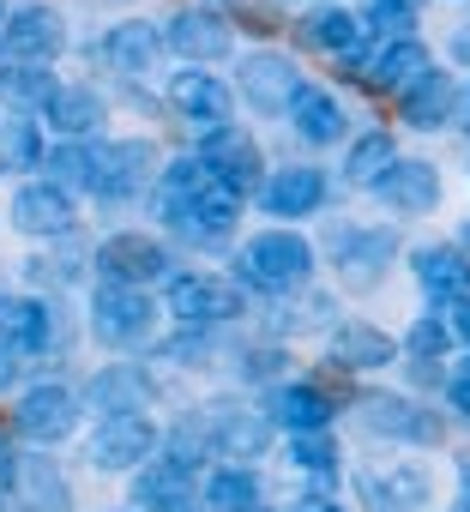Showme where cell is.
I'll return each instance as SVG.
<instances>
[{
    "label": "cell",
    "instance_id": "obj_1",
    "mask_svg": "<svg viewBox=\"0 0 470 512\" xmlns=\"http://www.w3.org/2000/svg\"><path fill=\"white\" fill-rule=\"evenodd\" d=\"M235 278L260 296H296L314 278V241L296 229H260L235 253Z\"/></svg>",
    "mask_w": 470,
    "mask_h": 512
},
{
    "label": "cell",
    "instance_id": "obj_2",
    "mask_svg": "<svg viewBox=\"0 0 470 512\" xmlns=\"http://www.w3.org/2000/svg\"><path fill=\"white\" fill-rule=\"evenodd\" d=\"M157 175H163V157L151 139H97L91 145V199H133Z\"/></svg>",
    "mask_w": 470,
    "mask_h": 512
},
{
    "label": "cell",
    "instance_id": "obj_3",
    "mask_svg": "<svg viewBox=\"0 0 470 512\" xmlns=\"http://www.w3.org/2000/svg\"><path fill=\"white\" fill-rule=\"evenodd\" d=\"M326 247H332V260H338V284L350 296H368L386 278V266H392L398 235L392 229H356V223H344V229L326 235Z\"/></svg>",
    "mask_w": 470,
    "mask_h": 512
},
{
    "label": "cell",
    "instance_id": "obj_4",
    "mask_svg": "<svg viewBox=\"0 0 470 512\" xmlns=\"http://www.w3.org/2000/svg\"><path fill=\"white\" fill-rule=\"evenodd\" d=\"M199 157H205L211 181H217V187H229L235 199H248V193H260V187H266V157H260V145H254L242 127L199 133Z\"/></svg>",
    "mask_w": 470,
    "mask_h": 512
},
{
    "label": "cell",
    "instance_id": "obj_5",
    "mask_svg": "<svg viewBox=\"0 0 470 512\" xmlns=\"http://www.w3.org/2000/svg\"><path fill=\"white\" fill-rule=\"evenodd\" d=\"M151 296H145V284H103L97 296H91V332H97V344H109V350H127V344H139L145 332H151Z\"/></svg>",
    "mask_w": 470,
    "mask_h": 512
},
{
    "label": "cell",
    "instance_id": "obj_6",
    "mask_svg": "<svg viewBox=\"0 0 470 512\" xmlns=\"http://www.w3.org/2000/svg\"><path fill=\"white\" fill-rule=\"evenodd\" d=\"M157 452V422L145 410H121V416H97L91 428V464L97 470H139Z\"/></svg>",
    "mask_w": 470,
    "mask_h": 512
},
{
    "label": "cell",
    "instance_id": "obj_7",
    "mask_svg": "<svg viewBox=\"0 0 470 512\" xmlns=\"http://www.w3.org/2000/svg\"><path fill=\"white\" fill-rule=\"evenodd\" d=\"M169 314L181 326H223L235 314H248L242 290L229 278H211V272H187V278H169Z\"/></svg>",
    "mask_w": 470,
    "mask_h": 512
},
{
    "label": "cell",
    "instance_id": "obj_8",
    "mask_svg": "<svg viewBox=\"0 0 470 512\" xmlns=\"http://www.w3.org/2000/svg\"><path fill=\"white\" fill-rule=\"evenodd\" d=\"M242 97L260 115H290V103L302 97V67L278 49H254L242 55Z\"/></svg>",
    "mask_w": 470,
    "mask_h": 512
},
{
    "label": "cell",
    "instance_id": "obj_9",
    "mask_svg": "<svg viewBox=\"0 0 470 512\" xmlns=\"http://www.w3.org/2000/svg\"><path fill=\"white\" fill-rule=\"evenodd\" d=\"M13 223H19L25 235H37V241H61V235H73V223H79L73 187H61L55 175L25 181V187L13 193Z\"/></svg>",
    "mask_w": 470,
    "mask_h": 512
},
{
    "label": "cell",
    "instance_id": "obj_10",
    "mask_svg": "<svg viewBox=\"0 0 470 512\" xmlns=\"http://www.w3.org/2000/svg\"><path fill=\"white\" fill-rule=\"evenodd\" d=\"M356 422L380 440H410V446H434L440 440V416L422 410L416 398H398V392H368L356 404Z\"/></svg>",
    "mask_w": 470,
    "mask_h": 512
},
{
    "label": "cell",
    "instance_id": "obj_11",
    "mask_svg": "<svg viewBox=\"0 0 470 512\" xmlns=\"http://www.w3.org/2000/svg\"><path fill=\"white\" fill-rule=\"evenodd\" d=\"M199 416H205L211 446H217L223 458H260V452L272 446V428H278L266 410H248V404H235V398H211Z\"/></svg>",
    "mask_w": 470,
    "mask_h": 512
},
{
    "label": "cell",
    "instance_id": "obj_12",
    "mask_svg": "<svg viewBox=\"0 0 470 512\" xmlns=\"http://www.w3.org/2000/svg\"><path fill=\"white\" fill-rule=\"evenodd\" d=\"M91 266L103 284H157V278H169V247L151 235H109L91 253Z\"/></svg>",
    "mask_w": 470,
    "mask_h": 512
},
{
    "label": "cell",
    "instance_id": "obj_13",
    "mask_svg": "<svg viewBox=\"0 0 470 512\" xmlns=\"http://www.w3.org/2000/svg\"><path fill=\"white\" fill-rule=\"evenodd\" d=\"M356 494L368 512H422L428 506V470L422 464H368L356 470Z\"/></svg>",
    "mask_w": 470,
    "mask_h": 512
},
{
    "label": "cell",
    "instance_id": "obj_14",
    "mask_svg": "<svg viewBox=\"0 0 470 512\" xmlns=\"http://www.w3.org/2000/svg\"><path fill=\"white\" fill-rule=\"evenodd\" d=\"M296 31H302V43L308 49H320L326 61H344V67H356L362 73V43H368V19L362 13H344L338 0H326L320 13H308V19H296Z\"/></svg>",
    "mask_w": 470,
    "mask_h": 512
},
{
    "label": "cell",
    "instance_id": "obj_15",
    "mask_svg": "<svg viewBox=\"0 0 470 512\" xmlns=\"http://www.w3.org/2000/svg\"><path fill=\"white\" fill-rule=\"evenodd\" d=\"M169 109H175L193 133H217V127H229L235 97H229V85H223V79H211V73L187 67V73H175V79H169Z\"/></svg>",
    "mask_w": 470,
    "mask_h": 512
},
{
    "label": "cell",
    "instance_id": "obj_16",
    "mask_svg": "<svg viewBox=\"0 0 470 512\" xmlns=\"http://www.w3.org/2000/svg\"><path fill=\"white\" fill-rule=\"evenodd\" d=\"M0 43H7L13 61H55L67 49V19L55 7H43V0H31V7H13L7 25H0Z\"/></svg>",
    "mask_w": 470,
    "mask_h": 512
},
{
    "label": "cell",
    "instance_id": "obj_17",
    "mask_svg": "<svg viewBox=\"0 0 470 512\" xmlns=\"http://www.w3.org/2000/svg\"><path fill=\"white\" fill-rule=\"evenodd\" d=\"M235 211H242V199H235L229 187H217V181H211L193 205H181V211H175V217H163V223H169L181 241H193V247H223V241L235 235Z\"/></svg>",
    "mask_w": 470,
    "mask_h": 512
},
{
    "label": "cell",
    "instance_id": "obj_18",
    "mask_svg": "<svg viewBox=\"0 0 470 512\" xmlns=\"http://www.w3.org/2000/svg\"><path fill=\"white\" fill-rule=\"evenodd\" d=\"M19 428L37 440V446H61L73 428H79V392L73 386H31L19 398Z\"/></svg>",
    "mask_w": 470,
    "mask_h": 512
},
{
    "label": "cell",
    "instance_id": "obj_19",
    "mask_svg": "<svg viewBox=\"0 0 470 512\" xmlns=\"http://www.w3.org/2000/svg\"><path fill=\"white\" fill-rule=\"evenodd\" d=\"M163 43L187 61V67H199V61H223V55H235V31L211 13V7H193V13H175L169 25H163Z\"/></svg>",
    "mask_w": 470,
    "mask_h": 512
},
{
    "label": "cell",
    "instance_id": "obj_20",
    "mask_svg": "<svg viewBox=\"0 0 470 512\" xmlns=\"http://www.w3.org/2000/svg\"><path fill=\"white\" fill-rule=\"evenodd\" d=\"M260 205L272 217H314L326 205V169L314 163H290V169H272L266 187H260Z\"/></svg>",
    "mask_w": 470,
    "mask_h": 512
},
{
    "label": "cell",
    "instance_id": "obj_21",
    "mask_svg": "<svg viewBox=\"0 0 470 512\" xmlns=\"http://www.w3.org/2000/svg\"><path fill=\"white\" fill-rule=\"evenodd\" d=\"M332 410H338L332 392L314 386V380H278L272 398H266V416H272L278 428H290V434H314V428H326Z\"/></svg>",
    "mask_w": 470,
    "mask_h": 512
},
{
    "label": "cell",
    "instance_id": "obj_22",
    "mask_svg": "<svg viewBox=\"0 0 470 512\" xmlns=\"http://www.w3.org/2000/svg\"><path fill=\"white\" fill-rule=\"evenodd\" d=\"M97 55L109 61V73L139 79V73H151V67H157V55H163V31H157V25H145V19H121V25H109V37H103V49H97Z\"/></svg>",
    "mask_w": 470,
    "mask_h": 512
},
{
    "label": "cell",
    "instance_id": "obj_23",
    "mask_svg": "<svg viewBox=\"0 0 470 512\" xmlns=\"http://www.w3.org/2000/svg\"><path fill=\"white\" fill-rule=\"evenodd\" d=\"M380 199H386L398 217H422V211L440 205V169L422 163V157H398V163L386 169V181H380Z\"/></svg>",
    "mask_w": 470,
    "mask_h": 512
},
{
    "label": "cell",
    "instance_id": "obj_24",
    "mask_svg": "<svg viewBox=\"0 0 470 512\" xmlns=\"http://www.w3.org/2000/svg\"><path fill=\"white\" fill-rule=\"evenodd\" d=\"M422 73H434V61H428V49H422L416 37H398V43H386L380 55L362 61V79H368L374 91H386V97H404Z\"/></svg>",
    "mask_w": 470,
    "mask_h": 512
},
{
    "label": "cell",
    "instance_id": "obj_25",
    "mask_svg": "<svg viewBox=\"0 0 470 512\" xmlns=\"http://www.w3.org/2000/svg\"><path fill=\"white\" fill-rule=\"evenodd\" d=\"M187 500H193V464H181V458H151V464L133 470V506H145V512H175V506H187Z\"/></svg>",
    "mask_w": 470,
    "mask_h": 512
},
{
    "label": "cell",
    "instance_id": "obj_26",
    "mask_svg": "<svg viewBox=\"0 0 470 512\" xmlns=\"http://www.w3.org/2000/svg\"><path fill=\"white\" fill-rule=\"evenodd\" d=\"M13 494L25 512H73V488L61 476V464L49 452H31L19 458V476H13Z\"/></svg>",
    "mask_w": 470,
    "mask_h": 512
},
{
    "label": "cell",
    "instance_id": "obj_27",
    "mask_svg": "<svg viewBox=\"0 0 470 512\" xmlns=\"http://www.w3.org/2000/svg\"><path fill=\"white\" fill-rule=\"evenodd\" d=\"M398 115H404L410 127H422V133L452 127V115H458V85H452L446 73H422V79L398 97Z\"/></svg>",
    "mask_w": 470,
    "mask_h": 512
},
{
    "label": "cell",
    "instance_id": "obj_28",
    "mask_svg": "<svg viewBox=\"0 0 470 512\" xmlns=\"http://www.w3.org/2000/svg\"><path fill=\"white\" fill-rule=\"evenodd\" d=\"M410 260H416V284H422L434 302L470 296V260H464V247H416Z\"/></svg>",
    "mask_w": 470,
    "mask_h": 512
},
{
    "label": "cell",
    "instance_id": "obj_29",
    "mask_svg": "<svg viewBox=\"0 0 470 512\" xmlns=\"http://www.w3.org/2000/svg\"><path fill=\"white\" fill-rule=\"evenodd\" d=\"M290 127L302 145H338L344 139V103L320 85H302V97L290 103Z\"/></svg>",
    "mask_w": 470,
    "mask_h": 512
},
{
    "label": "cell",
    "instance_id": "obj_30",
    "mask_svg": "<svg viewBox=\"0 0 470 512\" xmlns=\"http://www.w3.org/2000/svg\"><path fill=\"white\" fill-rule=\"evenodd\" d=\"M43 121H49L61 139H85V133H97V121H103V97H97L91 85H55V97L43 103Z\"/></svg>",
    "mask_w": 470,
    "mask_h": 512
},
{
    "label": "cell",
    "instance_id": "obj_31",
    "mask_svg": "<svg viewBox=\"0 0 470 512\" xmlns=\"http://www.w3.org/2000/svg\"><path fill=\"white\" fill-rule=\"evenodd\" d=\"M392 356H398V344H392L380 326H368V320H344V326L332 332V362H338V368H356V374H362V368H386Z\"/></svg>",
    "mask_w": 470,
    "mask_h": 512
},
{
    "label": "cell",
    "instance_id": "obj_32",
    "mask_svg": "<svg viewBox=\"0 0 470 512\" xmlns=\"http://www.w3.org/2000/svg\"><path fill=\"white\" fill-rule=\"evenodd\" d=\"M103 416H121V410H145L151 404V380H145V368H133V362H109L97 380H91V392H85Z\"/></svg>",
    "mask_w": 470,
    "mask_h": 512
},
{
    "label": "cell",
    "instance_id": "obj_33",
    "mask_svg": "<svg viewBox=\"0 0 470 512\" xmlns=\"http://www.w3.org/2000/svg\"><path fill=\"white\" fill-rule=\"evenodd\" d=\"M205 506L211 512H266V482L248 464H223L205 482Z\"/></svg>",
    "mask_w": 470,
    "mask_h": 512
},
{
    "label": "cell",
    "instance_id": "obj_34",
    "mask_svg": "<svg viewBox=\"0 0 470 512\" xmlns=\"http://www.w3.org/2000/svg\"><path fill=\"white\" fill-rule=\"evenodd\" d=\"M49 320H55L49 302L0 296V338H13V344H25V350H43V344H49Z\"/></svg>",
    "mask_w": 470,
    "mask_h": 512
},
{
    "label": "cell",
    "instance_id": "obj_35",
    "mask_svg": "<svg viewBox=\"0 0 470 512\" xmlns=\"http://www.w3.org/2000/svg\"><path fill=\"white\" fill-rule=\"evenodd\" d=\"M205 187H211V169H205V157H199V151H193V157L163 163V175H157V205H163V217H175L181 205H193Z\"/></svg>",
    "mask_w": 470,
    "mask_h": 512
},
{
    "label": "cell",
    "instance_id": "obj_36",
    "mask_svg": "<svg viewBox=\"0 0 470 512\" xmlns=\"http://www.w3.org/2000/svg\"><path fill=\"white\" fill-rule=\"evenodd\" d=\"M55 73H49V61H7L0 67V97H7L13 109H43L49 97H55Z\"/></svg>",
    "mask_w": 470,
    "mask_h": 512
},
{
    "label": "cell",
    "instance_id": "obj_37",
    "mask_svg": "<svg viewBox=\"0 0 470 512\" xmlns=\"http://www.w3.org/2000/svg\"><path fill=\"white\" fill-rule=\"evenodd\" d=\"M43 157H49L43 127H37L25 109L0 121V163H7V169H43Z\"/></svg>",
    "mask_w": 470,
    "mask_h": 512
},
{
    "label": "cell",
    "instance_id": "obj_38",
    "mask_svg": "<svg viewBox=\"0 0 470 512\" xmlns=\"http://www.w3.org/2000/svg\"><path fill=\"white\" fill-rule=\"evenodd\" d=\"M392 163H398L392 139H386V133H368V139L350 145V157H344V181H350V187H380Z\"/></svg>",
    "mask_w": 470,
    "mask_h": 512
},
{
    "label": "cell",
    "instance_id": "obj_39",
    "mask_svg": "<svg viewBox=\"0 0 470 512\" xmlns=\"http://www.w3.org/2000/svg\"><path fill=\"white\" fill-rule=\"evenodd\" d=\"M290 464H296L302 476L326 482V476H338V440H332L326 428H314V434H290Z\"/></svg>",
    "mask_w": 470,
    "mask_h": 512
},
{
    "label": "cell",
    "instance_id": "obj_40",
    "mask_svg": "<svg viewBox=\"0 0 470 512\" xmlns=\"http://www.w3.org/2000/svg\"><path fill=\"white\" fill-rule=\"evenodd\" d=\"M43 169H49L61 187H85V193H91V145H79V139H61V145H49Z\"/></svg>",
    "mask_w": 470,
    "mask_h": 512
},
{
    "label": "cell",
    "instance_id": "obj_41",
    "mask_svg": "<svg viewBox=\"0 0 470 512\" xmlns=\"http://www.w3.org/2000/svg\"><path fill=\"white\" fill-rule=\"evenodd\" d=\"M452 338H458V332H452V320H440V314H422V320L410 326L404 350H410V362H440Z\"/></svg>",
    "mask_w": 470,
    "mask_h": 512
},
{
    "label": "cell",
    "instance_id": "obj_42",
    "mask_svg": "<svg viewBox=\"0 0 470 512\" xmlns=\"http://www.w3.org/2000/svg\"><path fill=\"white\" fill-rule=\"evenodd\" d=\"M362 19H368V31H374V37L398 43V37H410V25H416V7H410V0H374V7H368Z\"/></svg>",
    "mask_w": 470,
    "mask_h": 512
},
{
    "label": "cell",
    "instance_id": "obj_43",
    "mask_svg": "<svg viewBox=\"0 0 470 512\" xmlns=\"http://www.w3.org/2000/svg\"><path fill=\"white\" fill-rule=\"evenodd\" d=\"M199 452H217V446H211V428H205V416H199V422H181V428L169 434V458H181V464H199Z\"/></svg>",
    "mask_w": 470,
    "mask_h": 512
},
{
    "label": "cell",
    "instance_id": "obj_44",
    "mask_svg": "<svg viewBox=\"0 0 470 512\" xmlns=\"http://www.w3.org/2000/svg\"><path fill=\"white\" fill-rule=\"evenodd\" d=\"M163 356H169V362H181V368H199V362L211 356V338H205V326H187L181 338H169V344H163Z\"/></svg>",
    "mask_w": 470,
    "mask_h": 512
},
{
    "label": "cell",
    "instance_id": "obj_45",
    "mask_svg": "<svg viewBox=\"0 0 470 512\" xmlns=\"http://www.w3.org/2000/svg\"><path fill=\"white\" fill-rule=\"evenodd\" d=\"M73 260H49V253H37V260H25V278L31 284H49V290H61V284H73Z\"/></svg>",
    "mask_w": 470,
    "mask_h": 512
},
{
    "label": "cell",
    "instance_id": "obj_46",
    "mask_svg": "<svg viewBox=\"0 0 470 512\" xmlns=\"http://www.w3.org/2000/svg\"><path fill=\"white\" fill-rule=\"evenodd\" d=\"M278 362H284V350H278V344H254L235 368H242L248 380H272V374H278Z\"/></svg>",
    "mask_w": 470,
    "mask_h": 512
},
{
    "label": "cell",
    "instance_id": "obj_47",
    "mask_svg": "<svg viewBox=\"0 0 470 512\" xmlns=\"http://www.w3.org/2000/svg\"><path fill=\"white\" fill-rule=\"evenodd\" d=\"M19 356H25V344L0 338V386H13V380H19Z\"/></svg>",
    "mask_w": 470,
    "mask_h": 512
},
{
    "label": "cell",
    "instance_id": "obj_48",
    "mask_svg": "<svg viewBox=\"0 0 470 512\" xmlns=\"http://www.w3.org/2000/svg\"><path fill=\"white\" fill-rule=\"evenodd\" d=\"M446 404L458 410V422L470 428V380H452V392H446Z\"/></svg>",
    "mask_w": 470,
    "mask_h": 512
},
{
    "label": "cell",
    "instance_id": "obj_49",
    "mask_svg": "<svg viewBox=\"0 0 470 512\" xmlns=\"http://www.w3.org/2000/svg\"><path fill=\"white\" fill-rule=\"evenodd\" d=\"M452 332L470 344V296H458V302H452Z\"/></svg>",
    "mask_w": 470,
    "mask_h": 512
},
{
    "label": "cell",
    "instance_id": "obj_50",
    "mask_svg": "<svg viewBox=\"0 0 470 512\" xmlns=\"http://www.w3.org/2000/svg\"><path fill=\"white\" fill-rule=\"evenodd\" d=\"M13 476H19V458L0 446V494H13Z\"/></svg>",
    "mask_w": 470,
    "mask_h": 512
},
{
    "label": "cell",
    "instance_id": "obj_51",
    "mask_svg": "<svg viewBox=\"0 0 470 512\" xmlns=\"http://www.w3.org/2000/svg\"><path fill=\"white\" fill-rule=\"evenodd\" d=\"M452 55H458V61H470V31H458V37H452Z\"/></svg>",
    "mask_w": 470,
    "mask_h": 512
},
{
    "label": "cell",
    "instance_id": "obj_52",
    "mask_svg": "<svg viewBox=\"0 0 470 512\" xmlns=\"http://www.w3.org/2000/svg\"><path fill=\"white\" fill-rule=\"evenodd\" d=\"M458 482H464V500H470V458L458 464Z\"/></svg>",
    "mask_w": 470,
    "mask_h": 512
},
{
    "label": "cell",
    "instance_id": "obj_53",
    "mask_svg": "<svg viewBox=\"0 0 470 512\" xmlns=\"http://www.w3.org/2000/svg\"><path fill=\"white\" fill-rule=\"evenodd\" d=\"M205 7H242V0H205Z\"/></svg>",
    "mask_w": 470,
    "mask_h": 512
},
{
    "label": "cell",
    "instance_id": "obj_54",
    "mask_svg": "<svg viewBox=\"0 0 470 512\" xmlns=\"http://www.w3.org/2000/svg\"><path fill=\"white\" fill-rule=\"evenodd\" d=\"M458 380H470V356H464V368H458Z\"/></svg>",
    "mask_w": 470,
    "mask_h": 512
},
{
    "label": "cell",
    "instance_id": "obj_55",
    "mask_svg": "<svg viewBox=\"0 0 470 512\" xmlns=\"http://www.w3.org/2000/svg\"><path fill=\"white\" fill-rule=\"evenodd\" d=\"M91 7H121V0H91Z\"/></svg>",
    "mask_w": 470,
    "mask_h": 512
},
{
    "label": "cell",
    "instance_id": "obj_56",
    "mask_svg": "<svg viewBox=\"0 0 470 512\" xmlns=\"http://www.w3.org/2000/svg\"><path fill=\"white\" fill-rule=\"evenodd\" d=\"M446 512H470V500H464V506H446Z\"/></svg>",
    "mask_w": 470,
    "mask_h": 512
},
{
    "label": "cell",
    "instance_id": "obj_57",
    "mask_svg": "<svg viewBox=\"0 0 470 512\" xmlns=\"http://www.w3.org/2000/svg\"><path fill=\"white\" fill-rule=\"evenodd\" d=\"M314 512H344V506H314Z\"/></svg>",
    "mask_w": 470,
    "mask_h": 512
},
{
    "label": "cell",
    "instance_id": "obj_58",
    "mask_svg": "<svg viewBox=\"0 0 470 512\" xmlns=\"http://www.w3.org/2000/svg\"><path fill=\"white\" fill-rule=\"evenodd\" d=\"M464 247H470V223H464Z\"/></svg>",
    "mask_w": 470,
    "mask_h": 512
},
{
    "label": "cell",
    "instance_id": "obj_59",
    "mask_svg": "<svg viewBox=\"0 0 470 512\" xmlns=\"http://www.w3.org/2000/svg\"><path fill=\"white\" fill-rule=\"evenodd\" d=\"M464 115H470V91H464Z\"/></svg>",
    "mask_w": 470,
    "mask_h": 512
},
{
    "label": "cell",
    "instance_id": "obj_60",
    "mask_svg": "<svg viewBox=\"0 0 470 512\" xmlns=\"http://www.w3.org/2000/svg\"><path fill=\"white\" fill-rule=\"evenodd\" d=\"M0 25H7V13H0Z\"/></svg>",
    "mask_w": 470,
    "mask_h": 512
},
{
    "label": "cell",
    "instance_id": "obj_61",
    "mask_svg": "<svg viewBox=\"0 0 470 512\" xmlns=\"http://www.w3.org/2000/svg\"><path fill=\"white\" fill-rule=\"evenodd\" d=\"M410 7H422V0H410Z\"/></svg>",
    "mask_w": 470,
    "mask_h": 512
}]
</instances>
